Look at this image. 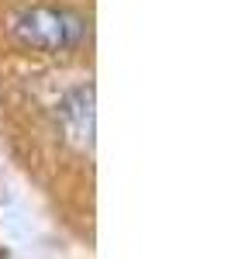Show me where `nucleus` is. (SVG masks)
<instances>
[{"label":"nucleus","mask_w":252,"mask_h":259,"mask_svg":"<svg viewBox=\"0 0 252 259\" xmlns=\"http://www.w3.org/2000/svg\"><path fill=\"white\" fill-rule=\"evenodd\" d=\"M14 38L21 45H31V49H45V52H59V49H69L83 38L87 24L83 18L69 14V11H56V7H28L21 11L14 24H11Z\"/></svg>","instance_id":"1"},{"label":"nucleus","mask_w":252,"mask_h":259,"mask_svg":"<svg viewBox=\"0 0 252 259\" xmlns=\"http://www.w3.org/2000/svg\"><path fill=\"white\" fill-rule=\"evenodd\" d=\"M66 139L79 149H94V87H79L59 104Z\"/></svg>","instance_id":"2"}]
</instances>
